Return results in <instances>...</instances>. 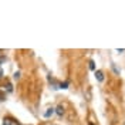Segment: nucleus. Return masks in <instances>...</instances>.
<instances>
[{
  "mask_svg": "<svg viewBox=\"0 0 125 125\" xmlns=\"http://www.w3.org/2000/svg\"><path fill=\"white\" fill-rule=\"evenodd\" d=\"M54 112H55L54 108H47V111H44V114H43V117H44V118H50Z\"/></svg>",
  "mask_w": 125,
  "mask_h": 125,
  "instance_id": "nucleus-1",
  "label": "nucleus"
},
{
  "mask_svg": "<svg viewBox=\"0 0 125 125\" xmlns=\"http://www.w3.org/2000/svg\"><path fill=\"white\" fill-rule=\"evenodd\" d=\"M95 78L100 81V83H102L104 81V73H102L101 70H98V71H95Z\"/></svg>",
  "mask_w": 125,
  "mask_h": 125,
  "instance_id": "nucleus-2",
  "label": "nucleus"
},
{
  "mask_svg": "<svg viewBox=\"0 0 125 125\" xmlns=\"http://www.w3.org/2000/svg\"><path fill=\"white\" fill-rule=\"evenodd\" d=\"M55 112H57V115L62 117V114H64V108H62V105H58V107L55 108Z\"/></svg>",
  "mask_w": 125,
  "mask_h": 125,
  "instance_id": "nucleus-3",
  "label": "nucleus"
},
{
  "mask_svg": "<svg viewBox=\"0 0 125 125\" xmlns=\"http://www.w3.org/2000/svg\"><path fill=\"white\" fill-rule=\"evenodd\" d=\"M3 125H17V122H14L13 119H4V122H3Z\"/></svg>",
  "mask_w": 125,
  "mask_h": 125,
  "instance_id": "nucleus-4",
  "label": "nucleus"
},
{
  "mask_svg": "<svg viewBox=\"0 0 125 125\" xmlns=\"http://www.w3.org/2000/svg\"><path fill=\"white\" fill-rule=\"evenodd\" d=\"M60 88H64V90H65V88H68V83H62L61 85H60Z\"/></svg>",
  "mask_w": 125,
  "mask_h": 125,
  "instance_id": "nucleus-5",
  "label": "nucleus"
},
{
  "mask_svg": "<svg viewBox=\"0 0 125 125\" xmlns=\"http://www.w3.org/2000/svg\"><path fill=\"white\" fill-rule=\"evenodd\" d=\"M20 78V73L17 71V73H14V80H19Z\"/></svg>",
  "mask_w": 125,
  "mask_h": 125,
  "instance_id": "nucleus-6",
  "label": "nucleus"
},
{
  "mask_svg": "<svg viewBox=\"0 0 125 125\" xmlns=\"http://www.w3.org/2000/svg\"><path fill=\"white\" fill-rule=\"evenodd\" d=\"M90 68H91V70H94V68H95V65H94V61H90Z\"/></svg>",
  "mask_w": 125,
  "mask_h": 125,
  "instance_id": "nucleus-7",
  "label": "nucleus"
},
{
  "mask_svg": "<svg viewBox=\"0 0 125 125\" xmlns=\"http://www.w3.org/2000/svg\"><path fill=\"white\" fill-rule=\"evenodd\" d=\"M3 97H4V95H3V94L0 93V101H1V100H4V98H3Z\"/></svg>",
  "mask_w": 125,
  "mask_h": 125,
  "instance_id": "nucleus-8",
  "label": "nucleus"
},
{
  "mask_svg": "<svg viewBox=\"0 0 125 125\" xmlns=\"http://www.w3.org/2000/svg\"><path fill=\"white\" fill-rule=\"evenodd\" d=\"M1 74H3V71H1V68H0V77H1Z\"/></svg>",
  "mask_w": 125,
  "mask_h": 125,
  "instance_id": "nucleus-9",
  "label": "nucleus"
}]
</instances>
